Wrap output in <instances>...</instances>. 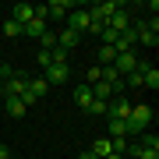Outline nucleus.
<instances>
[{
    "instance_id": "f257e3e1",
    "label": "nucleus",
    "mask_w": 159,
    "mask_h": 159,
    "mask_svg": "<svg viewBox=\"0 0 159 159\" xmlns=\"http://www.w3.org/2000/svg\"><path fill=\"white\" fill-rule=\"evenodd\" d=\"M148 124H152V106H145V102L131 106V117H127V131L131 134H142Z\"/></svg>"
},
{
    "instance_id": "f03ea898",
    "label": "nucleus",
    "mask_w": 159,
    "mask_h": 159,
    "mask_svg": "<svg viewBox=\"0 0 159 159\" xmlns=\"http://www.w3.org/2000/svg\"><path fill=\"white\" fill-rule=\"evenodd\" d=\"M131 106H134V102H131L127 96L110 99V102H106V117H110V120H127V117H131Z\"/></svg>"
},
{
    "instance_id": "7ed1b4c3",
    "label": "nucleus",
    "mask_w": 159,
    "mask_h": 159,
    "mask_svg": "<svg viewBox=\"0 0 159 159\" xmlns=\"http://www.w3.org/2000/svg\"><path fill=\"white\" fill-rule=\"evenodd\" d=\"M46 78H29V89H25V96H21V102L25 106H32V102H39L43 96H46Z\"/></svg>"
},
{
    "instance_id": "20e7f679",
    "label": "nucleus",
    "mask_w": 159,
    "mask_h": 159,
    "mask_svg": "<svg viewBox=\"0 0 159 159\" xmlns=\"http://www.w3.org/2000/svg\"><path fill=\"white\" fill-rule=\"evenodd\" d=\"M110 67H113V71L120 74V78H124V74H131V71L138 67V53H134V50H127V53H117V60L110 64Z\"/></svg>"
},
{
    "instance_id": "39448f33",
    "label": "nucleus",
    "mask_w": 159,
    "mask_h": 159,
    "mask_svg": "<svg viewBox=\"0 0 159 159\" xmlns=\"http://www.w3.org/2000/svg\"><path fill=\"white\" fill-rule=\"evenodd\" d=\"M25 89H29V78H25V74H11V78L4 81V96H7V99H11V96H14V99H21V96H25Z\"/></svg>"
},
{
    "instance_id": "423d86ee",
    "label": "nucleus",
    "mask_w": 159,
    "mask_h": 159,
    "mask_svg": "<svg viewBox=\"0 0 159 159\" xmlns=\"http://www.w3.org/2000/svg\"><path fill=\"white\" fill-rule=\"evenodd\" d=\"M46 32V14H43V7H35V18L29 25H21V35H29V39H39V35Z\"/></svg>"
},
{
    "instance_id": "0eeeda50",
    "label": "nucleus",
    "mask_w": 159,
    "mask_h": 159,
    "mask_svg": "<svg viewBox=\"0 0 159 159\" xmlns=\"http://www.w3.org/2000/svg\"><path fill=\"white\" fill-rule=\"evenodd\" d=\"M117 11H120V4H117V0H102V4L89 7V14L96 18V21H110V18H113Z\"/></svg>"
},
{
    "instance_id": "6e6552de",
    "label": "nucleus",
    "mask_w": 159,
    "mask_h": 159,
    "mask_svg": "<svg viewBox=\"0 0 159 159\" xmlns=\"http://www.w3.org/2000/svg\"><path fill=\"white\" fill-rule=\"evenodd\" d=\"M89 21H92L89 11H78V7L67 14V29H71V32H78V35H85V32H89Z\"/></svg>"
},
{
    "instance_id": "1a4fd4ad",
    "label": "nucleus",
    "mask_w": 159,
    "mask_h": 159,
    "mask_svg": "<svg viewBox=\"0 0 159 159\" xmlns=\"http://www.w3.org/2000/svg\"><path fill=\"white\" fill-rule=\"evenodd\" d=\"M71 11H74L71 0H50V4L43 7V14H46V18H67Z\"/></svg>"
},
{
    "instance_id": "9d476101",
    "label": "nucleus",
    "mask_w": 159,
    "mask_h": 159,
    "mask_svg": "<svg viewBox=\"0 0 159 159\" xmlns=\"http://www.w3.org/2000/svg\"><path fill=\"white\" fill-rule=\"evenodd\" d=\"M67 64H50V67H46V85H64V81H67Z\"/></svg>"
},
{
    "instance_id": "9b49d317",
    "label": "nucleus",
    "mask_w": 159,
    "mask_h": 159,
    "mask_svg": "<svg viewBox=\"0 0 159 159\" xmlns=\"http://www.w3.org/2000/svg\"><path fill=\"white\" fill-rule=\"evenodd\" d=\"M32 18H35V7H32V4H14V7H11V21L29 25Z\"/></svg>"
},
{
    "instance_id": "f8f14e48",
    "label": "nucleus",
    "mask_w": 159,
    "mask_h": 159,
    "mask_svg": "<svg viewBox=\"0 0 159 159\" xmlns=\"http://www.w3.org/2000/svg\"><path fill=\"white\" fill-rule=\"evenodd\" d=\"M78 43H81V35H78V32H71L67 25H64V32H57V46H60V50H74Z\"/></svg>"
},
{
    "instance_id": "ddd939ff",
    "label": "nucleus",
    "mask_w": 159,
    "mask_h": 159,
    "mask_svg": "<svg viewBox=\"0 0 159 159\" xmlns=\"http://www.w3.org/2000/svg\"><path fill=\"white\" fill-rule=\"evenodd\" d=\"M106 29H113V32H124V29H131V14L124 11V7H120V11H117V14L106 21Z\"/></svg>"
},
{
    "instance_id": "4468645a",
    "label": "nucleus",
    "mask_w": 159,
    "mask_h": 159,
    "mask_svg": "<svg viewBox=\"0 0 159 159\" xmlns=\"http://www.w3.org/2000/svg\"><path fill=\"white\" fill-rule=\"evenodd\" d=\"M113 50L117 53H127V50H134V29H124L117 35V43H113Z\"/></svg>"
},
{
    "instance_id": "2eb2a0df",
    "label": "nucleus",
    "mask_w": 159,
    "mask_h": 159,
    "mask_svg": "<svg viewBox=\"0 0 159 159\" xmlns=\"http://www.w3.org/2000/svg\"><path fill=\"white\" fill-rule=\"evenodd\" d=\"M71 96H74V102H78L81 110H89V106H92V99H96V96H92V89H89V85H78V89L71 92Z\"/></svg>"
},
{
    "instance_id": "dca6fc26",
    "label": "nucleus",
    "mask_w": 159,
    "mask_h": 159,
    "mask_svg": "<svg viewBox=\"0 0 159 159\" xmlns=\"http://www.w3.org/2000/svg\"><path fill=\"white\" fill-rule=\"evenodd\" d=\"M96 60H99V67H110V64L117 60V50H113V46H99V53H96Z\"/></svg>"
},
{
    "instance_id": "f3484780",
    "label": "nucleus",
    "mask_w": 159,
    "mask_h": 159,
    "mask_svg": "<svg viewBox=\"0 0 159 159\" xmlns=\"http://www.w3.org/2000/svg\"><path fill=\"white\" fill-rule=\"evenodd\" d=\"M92 156H96V159L113 156V148H110V138H96V145H92Z\"/></svg>"
},
{
    "instance_id": "a211bd4d",
    "label": "nucleus",
    "mask_w": 159,
    "mask_h": 159,
    "mask_svg": "<svg viewBox=\"0 0 159 159\" xmlns=\"http://www.w3.org/2000/svg\"><path fill=\"white\" fill-rule=\"evenodd\" d=\"M7 113H11V117H25V113H29V106H25L21 99L11 96V99H7Z\"/></svg>"
},
{
    "instance_id": "6ab92c4d",
    "label": "nucleus",
    "mask_w": 159,
    "mask_h": 159,
    "mask_svg": "<svg viewBox=\"0 0 159 159\" xmlns=\"http://www.w3.org/2000/svg\"><path fill=\"white\" fill-rule=\"evenodd\" d=\"M127 120H110V138H127Z\"/></svg>"
},
{
    "instance_id": "aec40b11",
    "label": "nucleus",
    "mask_w": 159,
    "mask_h": 159,
    "mask_svg": "<svg viewBox=\"0 0 159 159\" xmlns=\"http://www.w3.org/2000/svg\"><path fill=\"white\" fill-rule=\"evenodd\" d=\"M53 46H57V32H50V29H46V32L39 35V50H53Z\"/></svg>"
},
{
    "instance_id": "412c9836",
    "label": "nucleus",
    "mask_w": 159,
    "mask_h": 159,
    "mask_svg": "<svg viewBox=\"0 0 159 159\" xmlns=\"http://www.w3.org/2000/svg\"><path fill=\"white\" fill-rule=\"evenodd\" d=\"M138 145H142V148H156V152H159V138L152 134V131H142V142H138Z\"/></svg>"
},
{
    "instance_id": "4be33fe9",
    "label": "nucleus",
    "mask_w": 159,
    "mask_h": 159,
    "mask_svg": "<svg viewBox=\"0 0 159 159\" xmlns=\"http://www.w3.org/2000/svg\"><path fill=\"white\" fill-rule=\"evenodd\" d=\"M4 35H7V39H18V35H21V25L7 18V21H4Z\"/></svg>"
},
{
    "instance_id": "5701e85b",
    "label": "nucleus",
    "mask_w": 159,
    "mask_h": 159,
    "mask_svg": "<svg viewBox=\"0 0 159 159\" xmlns=\"http://www.w3.org/2000/svg\"><path fill=\"white\" fill-rule=\"evenodd\" d=\"M85 113H92V117H106V102H102V99H92V106L85 110Z\"/></svg>"
},
{
    "instance_id": "b1692460",
    "label": "nucleus",
    "mask_w": 159,
    "mask_h": 159,
    "mask_svg": "<svg viewBox=\"0 0 159 159\" xmlns=\"http://www.w3.org/2000/svg\"><path fill=\"white\" fill-rule=\"evenodd\" d=\"M96 81H102V67H89V74H85V85H96Z\"/></svg>"
},
{
    "instance_id": "393cba45",
    "label": "nucleus",
    "mask_w": 159,
    "mask_h": 159,
    "mask_svg": "<svg viewBox=\"0 0 159 159\" xmlns=\"http://www.w3.org/2000/svg\"><path fill=\"white\" fill-rule=\"evenodd\" d=\"M35 64H39V67H50V64H53L50 50H39V57H35Z\"/></svg>"
},
{
    "instance_id": "a878e982",
    "label": "nucleus",
    "mask_w": 159,
    "mask_h": 159,
    "mask_svg": "<svg viewBox=\"0 0 159 159\" xmlns=\"http://www.w3.org/2000/svg\"><path fill=\"white\" fill-rule=\"evenodd\" d=\"M0 159H11V148L7 145H0Z\"/></svg>"
},
{
    "instance_id": "bb28decb",
    "label": "nucleus",
    "mask_w": 159,
    "mask_h": 159,
    "mask_svg": "<svg viewBox=\"0 0 159 159\" xmlns=\"http://www.w3.org/2000/svg\"><path fill=\"white\" fill-rule=\"evenodd\" d=\"M78 159H96V156H92V152H81V156H78Z\"/></svg>"
},
{
    "instance_id": "cd10ccee",
    "label": "nucleus",
    "mask_w": 159,
    "mask_h": 159,
    "mask_svg": "<svg viewBox=\"0 0 159 159\" xmlns=\"http://www.w3.org/2000/svg\"><path fill=\"white\" fill-rule=\"evenodd\" d=\"M106 159H124V156H106Z\"/></svg>"
},
{
    "instance_id": "c85d7f7f",
    "label": "nucleus",
    "mask_w": 159,
    "mask_h": 159,
    "mask_svg": "<svg viewBox=\"0 0 159 159\" xmlns=\"http://www.w3.org/2000/svg\"><path fill=\"white\" fill-rule=\"evenodd\" d=\"M0 92H4V78H0Z\"/></svg>"
},
{
    "instance_id": "c756f323",
    "label": "nucleus",
    "mask_w": 159,
    "mask_h": 159,
    "mask_svg": "<svg viewBox=\"0 0 159 159\" xmlns=\"http://www.w3.org/2000/svg\"><path fill=\"white\" fill-rule=\"evenodd\" d=\"M0 67H4V60H0Z\"/></svg>"
},
{
    "instance_id": "7c9ffc66",
    "label": "nucleus",
    "mask_w": 159,
    "mask_h": 159,
    "mask_svg": "<svg viewBox=\"0 0 159 159\" xmlns=\"http://www.w3.org/2000/svg\"><path fill=\"white\" fill-rule=\"evenodd\" d=\"M11 159H14V156H11Z\"/></svg>"
}]
</instances>
